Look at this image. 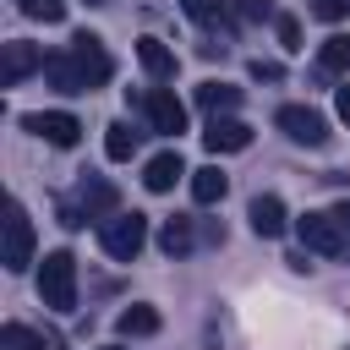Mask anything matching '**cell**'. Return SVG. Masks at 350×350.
<instances>
[{
	"label": "cell",
	"mask_w": 350,
	"mask_h": 350,
	"mask_svg": "<svg viewBox=\"0 0 350 350\" xmlns=\"http://www.w3.org/2000/svg\"><path fill=\"white\" fill-rule=\"evenodd\" d=\"M38 301L49 312H77V257L66 246L44 252V262H38Z\"/></svg>",
	"instance_id": "1"
},
{
	"label": "cell",
	"mask_w": 350,
	"mask_h": 350,
	"mask_svg": "<svg viewBox=\"0 0 350 350\" xmlns=\"http://www.w3.org/2000/svg\"><path fill=\"white\" fill-rule=\"evenodd\" d=\"M98 246L109 252V257H120V262H131L142 246H148V219L131 208V213H104L98 219Z\"/></svg>",
	"instance_id": "2"
},
{
	"label": "cell",
	"mask_w": 350,
	"mask_h": 350,
	"mask_svg": "<svg viewBox=\"0 0 350 350\" xmlns=\"http://www.w3.org/2000/svg\"><path fill=\"white\" fill-rule=\"evenodd\" d=\"M295 235H301V246L317 252V257H345V252H350V230L334 219V208H328V213H301V219H295Z\"/></svg>",
	"instance_id": "3"
},
{
	"label": "cell",
	"mask_w": 350,
	"mask_h": 350,
	"mask_svg": "<svg viewBox=\"0 0 350 350\" xmlns=\"http://www.w3.org/2000/svg\"><path fill=\"white\" fill-rule=\"evenodd\" d=\"M0 262L11 268V273H22L27 262H33V219H27V208L11 197L5 202V252H0Z\"/></svg>",
	"instance_id": "4"
},
{
	"label": "cell",
	"mask_w": 350,
	"mask_h": 350,
	"mask_svg": "<svg viewBox=\"0 0 350 350\" xmlns=\"http://www.w3.org/2000/svg\"><path fill=\"white\" fill-rule=\"evenodd\" d=\"M98 213H115V186L109 180H82L77 186V197L60 208V224H88V219H98Z\"/></svg>",
	"instance_id": "5"
},
{
	"label": "cell",
	"mask_w": 350,
	"mask_h": 350,
	"mask_svg": "<svg viewBox=\"0 0 350 350\" xmlns=\"http://www.w3.org/2000/svg\"><path fill=\"white\" fill-rule=\"evenodd\" d=\"M273 120H279V131H284L290 142H301V148H323V142H328V120H323L317 109H306V104H284Z\"/></svg>",
	"instance_id": "6"
},
{
	"label": "cell",
	"mask_w": 350,
	"mask_h": 350,
	"mask_svg": "<svg viewBox=\"0 0 350 350\" xmlns=\"http://www.w3.org/2000/svg\"><path fill=\"white\" fill-rule=\"evenodd\" d=\"M71 60H77V71L88 77V93H93V88H104V82H109V71H115V66H109V55H104V38H98V33H77V38H71Z\"/></svg>",
	"instance_id": "7"
},
{
	"label": "cell",
	"mask_w": 350,
	"mask_h": 350,
	"mask_svg": "<svg viewBox=\"0 0 350 350\" xmlns=\"http://www.w3.org/2000/svg\"><path fill=\"white\" fill-rule=\"evenodd\" d=\"M22 126L38 131L49 148H77V137H82V120H77L71 109H38V115H27Z\"/></svg>",
	"instance_id": "8"
},
{
	"label": "cell",
	"mask_w": 350,
	"mask_h": 350,
	"mask_svg": "<svg viewBox=\"0 0 350 350\" xmlns=\"http://www.w3.org/2000/svg\"><path fill=\"white\" fill-rule=\"evenodd\" d=\"M44 60H49V55H44L38 44H27V38H11V44H5V55H0V82H5V88H16L22 77L44 71Z\"/></svg>",
	"instance_id": "9"
},
{
	"label": "cell",
	"mask_w": 350,
	"mask_h": 350,
	"mask_svg": "<svg viewBox=\"0 0 350 350\" xmlns=\"http://www.w3.org/2000/svg\"><path fill=\"white\" fill-rule=\"evenodd\" d=\"M246 142H252V126L235 120V115H213V120L202 126V148H208V153H241Z\"/></svg>",
	"instance_id": "10"
},
{
	"label": "cell",
	"mask_w": 350,
	"mask_h": 350,
	"mask_svg": "<svg viewBox=\"0 0 350 350\" xmlns=\"http://www.w3.org/2000/svg\"><path fill=\"white\" fill-rule=\"evenodd\" d=\"M142 109H148V120H153V131H164V137H175V131H186V104L170 93V88H153L148 98H142Z\"/></svg>",
	"instance_id": "11"
},
{
	"label": "cell",
	"mask_w": 350,
	"mask_h": 350,
	"mask_svg": "<svg viewBox=\"0 0 350 350\" xmlns=\"http://www.w3.org/2000/svg\"><path fill=\"white\" fill-rule=\"evenodd\" d=\"M246 219H252V230H257L262 241H273V235H284V224H290V213H284V202H279L273 191H262V197H252V208H246Z\"/></svg>",
	"instance_id": "12"
},
{
	"label": "cell",
	"mask_w": 350,
	"mask_h": 350,
	"mask_svg": "<svg viewBox=\"0 0 350 350\" xmlns=\"http://www.w3.org/2000/svg\"><path fill=\"white\" fill-rule=\"evenodd\" d=\"M137 60H142V71H148L153 82H170V77H175V49H170L164 38H137Z\"/></svg>",
	"instance_id": "13"
},
{
	"label": "cell",
	"mask_w": 350,
	"mask_h": 350,
	"mask_svg": "<svg viewBox=\"0 0 350 350\" xmlns=\"http://www.w3.org/2000/svg\"><path fill=\"white\" fill-rule=\"evenodd\" d=\"M186 16H191L197 27H208V33H219V38L235 33V16H230L224 0H186Z\"/></svg>",
	"instance_id": "14"
},
{
	"label": "cell",
	"mask_w": 350,
	"mask_h": 350,
	"mask_svg": "<svg viewBox=\"0 0 350 350\" xmlns=\"http://www.w3.org/2000/svg\"><path fill=\"white\" fill-rule=\"evenodd\" d=\"M180 175H186V164H180V153L170 148V153H153V159H148V170H142V186H148V191H170Z\"/></svg>",
	"instance_id": "15"
},
{
	"label": "cell",
	"mask_w": 350,
	"mask_h": 350,
	"mask_svg": "<svg viewBox=\"0 0 350 350\" xmlns=\"http://www.w3.org/2000/svg\"><path fill=\"white\" fill-rule=\"evenodd\" d=\"M44 77H49V88H60V93H88V77L77 71L71 49H66V55H49V60H44Z\"/></svg>",
	"instance_id": "16"
},
{
	"label": "cell",
	"mask_w": 350,
	"mask_h": 350,
	"mask_svg": "<svg viewBox=\"0 0 350 350\" xmlns=\"http://www.w3.org/2000/svg\"><path fill=\"white\" fill-rule=\"evenodd\" d=\"M115 328H120V339H148V334H159V312L137 301V306H126L115 317Z\"/></svg>",
	"instance_id": "17"
},
{
	"label": "cell",
	"mask_w": 350,
	"mask_h": 350,
	"mask_svg": "<svg viewBox=\"0 0 350 350\" xmlns=\"http://www.w3.org/2000/svg\"><path fill=\"white\" fill-rule=\"evenodd\" d=\"M197 104L208 115H230L241 104V88H230V82H197Z\"/></svg>",
	"instance_id": "18"
},
{
	"label": "cell",
	"mask_w": 350,
	"mask_h": 350,
	"mask_svg": "<svg viewBox=\"0 0 350 350\" xmlns=\"http://www.w3.org/2000/svg\"><path fill=\"white\" fill-rule=\"evenodd\" d=\"M230 191V175L219 170V164H202V170H191V197L197 202H219Z\"/></svg>",
	"instance_id": "19"
},
{
	"label": "cell",
	"mask_w": 350,
	"mask_h": 350,
	"mask_svg": "<svg viewBox=\"0 0 350 350\" xmlns=\"http://www.w3.org/2000/svg\"><path fill=\"white\" fill-rule=\"evenodd\" d=\"M159 246H164V257H186V252L197 246V235H191V219H164V230H159Z\"/></svg>",
	"instance_id": "20"
},
{
	"label": "cell",
	"mask_w": 350,
	"mask_h": 350,
	"mask_svg": "<svg viewBox=\"0 0 350 350\" xmlns=\"http://www.w3.org/2000/svg\"><path fill=\"white\" fill-rule=\"evenodd\" d=\"M104 153L120 164V159H131L137 153V131L126 126V120H115V126H104Z\"/></svg>",
	"instance_id": "21"
},
{
	"label": "cell",
	"mask_w": 350,
	"mask_h": 350,
	"mask_svg": "<svg viewBox=\"0 0 350 350\" xmlns=\"http://www.w3.org/2000/svg\"><path fill=\"white\" fill-rule=\"evenodd\" d=\"M0 350H49V339L33 334V328H22V323H5L0 328Z\"/></svg>",
	"instance_id": "22"
},
{
	"label": "cell",
	"mask_w": 350,
	"mask_h": 350,
	"mask_svg": "<svg viewBox=\"0 0 350 350\" xmlns=\"http://www.w3.org/2000/svg\"><path fill=\"white\" fill-rule=\"evenodd\" d=\"M323 71H350V33H334V38H323Z\"/></svg>",
	"instance_id": "23"
},
{
	"label": "cell",
	"mask_w": 350,
	"mask_h": 350,
	"mask_svg": "<svg viewBox=\"0 0 350 350\" xmlns=\"http://www.w3.org/2000/svg\"><path fill=\"white\" fill-rule=\"evenodd\" d=\"M22 16H33V22H60V16H66V0H22Z\"/></svg>",
	"instance_id": "24"
},
{
	"label": "cell",
	"mask_w": 350,
	"mask_h": 350,
	"mask_svg": "<svg viewBox=\"0 0 350 350\" xmlns=\"http://www.w3.org/2000/svg\"><path fill=\"white\" fill-rule=\"evenodd\" d=\"M312 5V16H323V22H345L350 16V0H306Z\"/></svg>",
	"instance_id": "25"
},
{
	"label": "cell",
	"mask_w": 350,
	"mask_h": 350,
	"mask_svg": "<svg viewBox=\"0 0 350 350\" xmlns=\"http://www.w3.org/2000/svg\"><path fill=\"white\" fill-rule=\"evenodd\" d=\"M273 33H279L284 49H301V22L295 16H273Z\"/></svg>",
	"instance_id": "26"
},
{
	"label": "cell",
	"mask_w": 350,
	"mask_h": 350,
	"mask_svg": "<svg viewBox=\"0 0 350 350\" xmlns=\"http://www.w3.org/2000/svg\"><path fill=\"white\" fill-rule=\"evenodd\" d=\"M252 77H257V82H279L284 66H279V60H252Z\"/></svg>",
	"instance_id": "27"
},
{
	"label": "cell",
	"mask_w": 350,
	"mask_h": 350,
	"mask_svg": "<svg viewBox=\"0 0 350 350\" xmlns=\"http://www.w3.org/2000/svg\"><path fill=\"white\" fill-rule=\"evenodd\" d=\"M235 11H241V16H246V22H257V16H268V5H262V0H241V5H235Z\"/></svg>",
	"instance_id": "28"
},
{
	"label": "cell",
	"mask_w": 350,
	"mask_h": 350,
	"mask_svg": "<svg viewBox=\"0 0 350 350\" xmlns=\"http://www.w3.org/2000/svg\"><path fill=\"white\" fill-rule=\"evenodd\" d=\"M334 109H339V120H345V126H350V82H345V88H339V93H334Z\"/></svg>",
	"instance_id": "29"
},
{
	"label": "cell",
	"mask_w": 350,
	"mask_h": 350,
	"mask_svg": "<svg viewBox=\"0 0 350 350\" xmlns=\"http://www.w3.org/2000/svg\"><path fill=\"white\" fill-rule=\"evenodd\" d=\"M334 219H339V224H345V230H350V197H345V202H339V208H334Z\"/></svg>",
	"instance_id": "30"
},
{
	"label": "cell",
	"mask_w": 350,
	"mask_h": 350,
	"mask_svg": "<svg viewBox=\"0 0 350 350\" xmlns=\"http://www.w3.org/2000/svg\"><path fill=\"white\" fill-rule=\"evenodd\" d=\"M104 350H126V345H104Z\"/></svg>",
	"instance_id": "31"
},
{
	"label": "cell",
	"mask_w": 350,
	"mask_h": 350,
	"mask_svg": "<svg viewBox=\"0 0 350 350\" xmlns=\"http://www.w3.org/2000/svg\"><path fill=\"white\" fill-rule=\"evenodd\" d=\"M88 5H104V0H88Z\"/></svg>",
	"instance_id": "32"
}]
</instances>
